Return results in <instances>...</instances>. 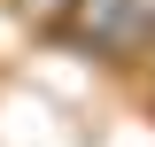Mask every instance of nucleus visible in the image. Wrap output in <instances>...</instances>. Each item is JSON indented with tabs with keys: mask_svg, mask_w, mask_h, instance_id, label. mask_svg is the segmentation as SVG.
I'll return each mask as SVG.
<instances>
[{
	"mask_svg": "<svg viewBox=\"0 0 155 147\" xmlns=\"http://www.w3.org/2000/svg\"><path fill=\"white\" fill-rule=\"evenodd\" d=\"M147 101H155V70H147Z\"/></svg>",
	"mask_w": 155,
	"mask_h": 147,
	"instance_id": "nucleus-1",
	"label": "nucleus"
}]
</instances>
